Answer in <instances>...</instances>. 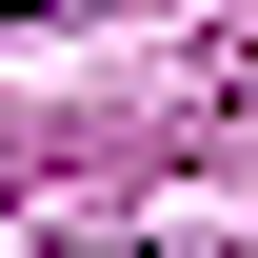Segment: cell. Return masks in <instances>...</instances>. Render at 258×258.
<instances>
[{"label": "cell", "mask_w": 258, "mask_h": 258, "mask_svg": "<svg viewBox=\"0 0 258 258\" xmlns=\"http://www.w3.org/2000/svg\"><path fill=\"white\" fill-rule=\"evenodd\" d=\"M0 20H40V0H0Z\"/></svg>", "instance_id": "cell-1"}]
</instances>
